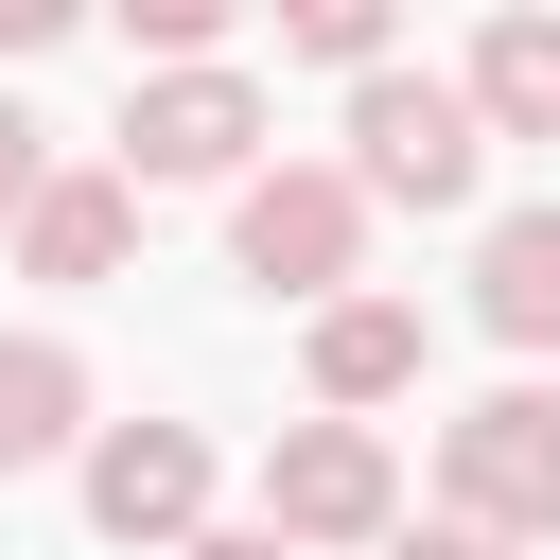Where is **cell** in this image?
<instances>
[{"mask_svg":"<svg viewBox=\"0 0 560 560\" xmlns=\"http://www.w3.org/2000/svg\"><path fill=\"white\" fill-rule=\"evenodd\" d=\"M472 175H490V122H472V88L385 52V70L350 88V192H368V210H472Z\"/></svg>","mask_w":560,"mask_h":560,"instance_id":"1","label":"cell"},{"mask_svg":"<svg viewBox=\"0 0 560 560\" xmlns=\"http://www.w3.org/2000/svg\"><path fill=\"white\" fill-rule=\"evenodd\" d=\"M88 525L140 542V560L210 542V438H192V420H105V438H88Z\"/></svg>","mask_w":560,"mask_h":560,"instance_id":"6","label":"cell"},{"mask_svg":"<svg viewBox=\"0 0 560 560\" xmlns=\"http://www.w3.org/2000/svg\"><path fill=\"white\" fill-rule=\"evenodd\" d=\"M70 35V0H0V52H52Z\"/></svg>","mask_w":560,"mask_h":560,"instance_id":"15","label":"cell"},{"mask_svg":"<svg viewBox=\"0 0 560 560\" xmlns=\"http://www.w3.org/2000/svg\"><path fill=\"white\" fill-rule=\"evenodd\" d=\"M280 52H315V70H350V88H368V70H385V0H298V18H280Z\"/></svg>","mask_w":560,"mask_h":560,"instance_id":"12","label":"cell"},{"mask_svg":"<svg viewBox=\"0 0 560 560\" xmlns=\"http://www.w3.org/2000/svg\"><path fill=\"white\" fill-rule=\"evenodd\" d=\"M438 490L490 542H560V385H490L472 420H438Z\"/></svg>","mask_w":560,"mask_h":560,"instance_id":"3","label":"cell"},{"mask_svg":"<svg viewBox=\"0 0 560 560\" xmlns=\"http://www.w3.org/2000/svg\"><path fill=\"white\" fill-rule=\"evenodd\" d=\"M455 88H472V122H490V140H560V18H490Z\"/></svg>","mask_w":560,"mask_h":560,"instance_id":"11","label":"cell"},{"mask_svg":"<svg viewBox=\"0 0 560 560\" xmlns=\"http://www.w3.org/2000/svg\"><path fill=\"white\" fill-rule=\"evenodd\" d=\"M472 315H490L508 350H560V210H490V245H472Z\"/></svg>","mask_w":560,"mask_h":560,"instance_id":"9","label":"cell"},{"mask_svg":"<svg viewBox=\"0 0 560 560\" xmlns=\"http://www.w3.org/2000/svg\"><path fill=\"white\" fill-rule=\"evenodd\" d=\"M35 192H52V122H35V105H0V245H18V210H35Z\"/></svg>","mask_w":560,"mask_h":560,"instance_id":"13","label":"cell"},{"mask_svg":"<svg viewBox=\"0 0 560 560\" xmlns=\"http://www.w3.org/2000/svg\"><path fill=\"white\" fill-rule=\"evenodd\" d=\"M245 158H262V88H245L228 52L122 88V192H192V175H245Z\"/></svg>","mask_w":560,"mask_h":560,"instance_id":"5","label":"cell"},{"mask_svg":"<svg viewBox=\"0 0 560 560\" xmlns=\"http://www.w3.org/2000/svg\"><path fill=\"white\" fill-rule=\"evenodd\" d=\"M175 560H298V542H262V525H210V542H175Z\"/></svg>","mask_w":560,"mask_h":560,"instance_id":"16","label":"cell"},{"mask_svg":"<svg viewBox=\"0 0 560 560\" xmlns=\"http://www.w3.org/2000/svg\"><path fill=\"white\" fill-rule=\"evenodd\" d=\"M402 385H420V315H402V298H332V315H315V402L368 420V402H402Z\"/></svg>","mask_w":560,"mask_h":560,"instance_id":"8","label":"cell"},{"mask_svg":"<svg viewBox=\"0 0 560 560\" xmlns=\"http://www.w3.org/2000/svg\"><path fill=\"white\" fill-rule=\"evenodd\" d=\"M385 560H508V542H490V525H455V508H438V525H402V542H385Z\"/></svg>","mask_w":560,"mask_h":560,"instance_id":"14","label":"cell"},{"mask_svg":"<svg viewBox=\"0 0 560 560\" xmlns=\"http://www.w3.org/2000/svg\"><path fill=\"white\" fill-rule=\"evenodd\" d=\"M70 438H88V350L70 332H0V472L70 455Z\"/></svg>","mask_w":560,"mask_h":560,"instance_id":"10","label":"cell"},{"mask_svg":"<svg viewBox=\"0 0 560 560\" xmlns=\"http://www.w3.org/2000/svg\"><path fill=\"white\" fill-rule=\"evenodd\" d=\"M228 262L262 280V298H350V262H368V192H350V158H280V175H245V210H228Z\"/></svg>","mask_w":560,"mask_h":560,"instance_id":"2","label":"cell"},{"mask_svg":"<svg viewBox=\"0 0 560 560\" xmlns=\"http://www.w3.org/2000/svg\"><path fill=\"white\" fill-rule=\"evenodd\" d=\"M262 542H402V472H385V438L368 420H280V455H262Z\"/></svg>","mask_w":560,"mask_h":560,"instance_id":"4","label":"cell"},{"mask_svg":"<svg viewBox=\"0 0 560 560\" xmlns=\"http://www.w3.org/2000/svg\"><path fill=\"white\" fill-rule=\"evenodd\" d=\"M122 245H140V192H122V175H52V192L18 210V262H35V280H122Z\"/></svg>","mask_w":560,"mask_h":560,"instance_id":"7","label":"cell"}]
</instances>
